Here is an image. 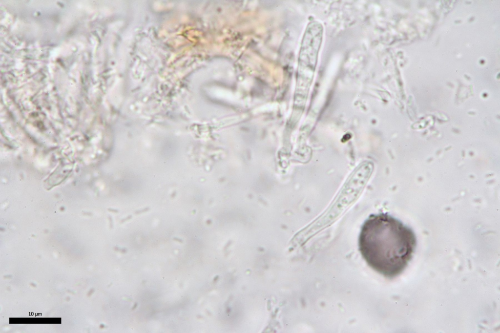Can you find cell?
<instances>
[{"label":"cell","mask_w":500,"mask_h":333,"mask_svg":"<svg viewBox=\"0 0 500 333\" xmlns=\"http://www.w3.org/2000/svg\"><path fill=\"white\" fill-rule=\"evenodd\" d=\"M416 246L413 230L387 213L370 215L358 238L359 250L368 265L390 279L406 268Z\"/></svg>","instance_id":"1"}]
</instances>
